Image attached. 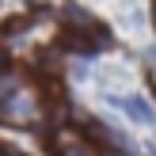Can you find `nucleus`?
<instances>
[{
    "mask_svg": "<svg viewBox=\"0 0 156 156\" xmlns=\"http://www.w3.org/2000/svg\"><path fill=\"white\" fill-rule=\"evenodd\" d=\"M65 19L73 23V27H84V30H99L95 15H91V12H84L80 4H69V8H65Z\"/></svg>",
    "mask_w": 156,
    "mask_h": 156,
    "instance_id": "nucleus-3",
    "label": "nucleus"
},
{
    "mask_svg": "<svg viewBox=\"0 0 156 156\" xmlns=\"http://www.w3.org/2000/svg\"><path fill=\"white\" fill-rule=\"evenodd\" d=\"M53 152H57V156H95V149H91L80 133H73V129L53 133Z\"/></svg>",
    "mask_w": 156,
    "mask_h": 156,
    "instance_id": "nucleus-2",
    "label": "nucleus"
},
{
    "mask_svg": "<svg viewBox=\"0 0 156 156\" xmlns=\"http://www.w3.org/2000/svg\"><path fill=\"white\" fill-rule=\"evenodd\" d=\"M111 103L122 107L126 118H133L137 126H152V122H156V111H152V103L145 95H111Z\"/></svg>",
    "mask_w": 156,
    "mask_h": 156,
    "instance_id": "nucleus-1",
    "label": "nucleus"
}]
</instances>
